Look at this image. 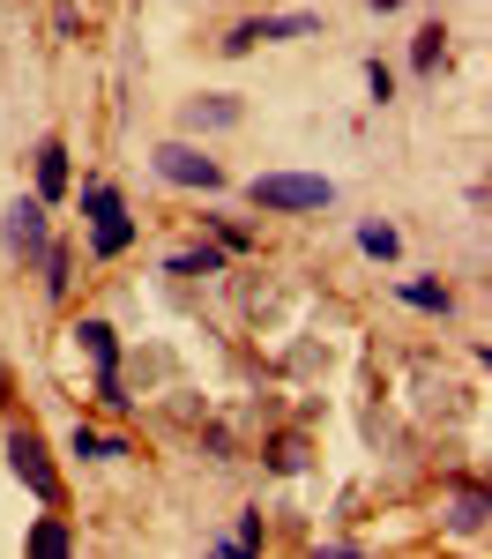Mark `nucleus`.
Wrapping results in <instances>:
<instances>
[{"label":"nucleus","instance_id":"obj_1","mask_svg":"<svg viewBox=\"0 0 492 559\" xmlns=\"http://www.w3.org/2000/svg\"><path fill=\"white\" fill-rule=\"evenodd\" d=\"M254 210L268 216H299V210H328L336 202V179H321V173H254Z\"/></svg>","mask_w":492,"mask_h":559},{"label":"nucleus","instance_id":"obj_2","mask_svg":"<svg viewBox=\"0 0 492 559\" xmlns=\"http://www.w3.org/2000/svg\"><path fill=\"white\" fill-rule=\"evenodd\" d=\"M8 471H15V485H23L38 508H60V471H52V448H45L31 426H8Z\"/></svg>","mask_w":492,"mask_h":559},{"label":"nucleus","instance_id":"obj_3","mask_svg":"<svg viewBox=\"0 0 492 559\" xmlns=\"http://www.w3.org/2000/svg\"><path fill=\"white\" fill-rule=\"evenodd\" d=\"M75 344L89 350V366H97V403H112V411H128L134 395H120V336H112V321H75Z\"/></svg>","mask_w":492,"mask_h":559},{"label":"nucleus","instance_id":"obj_4","mask_svg":"<svg viewBox=\"0 0 492 559\" xmlns=\"http://www.w3.org/2000/svg\"><path fill=\"white\" fill-rule=\"evenodd\" d=\"M149 165H157V179H172V187H202V194H217V187H224V165H217V157H202L194 142H157Z\"/></svg>","mask_w":492,"mask_h":559},{"label":"nucleus","instance_id":"obj_5","mask_svg":"<svg viewBox=\"0 0 492 559\" xmlns=\"http://www.w3.org/2000/svg\"><path fill=\"white\" fill-rule=\"evenodd\" d=\"M0 239H8V254H15V261H38V254H45L52 224H45V202H38V194H15V202H8V216H0Z\"/></svg>","mask_w":492,"mask_h":559},{"label":"nucleus","instance_id":"obj_6","mask_svg":"<svg viewBox=\"0 0 492 559\" xmlns=\"http://www.w3.org/2000/svg\"><path fill=\"white\" fill-rule=\"evenodd\" d=\"M239 120H247V105L231 90H202V97L179 105V128L187 134H224V128H239Z\"/></svg>","mask_w":492,"mask_h":559},{"label":"nucleus","instance_id":"obj_7","mask_svg":"<svg viewBox=\"0 0 492 559\" xmlns=\"http://www.w3.org/2000/svg\"><path fill=\"white\" fill-rule=\"evenodd\" d=\"M447 530L470 537V545L492 530V492H485V485H455V500H447Z\"/></svg>","mask_w":492,"mask_h":559},{"label":"nucleus","instance_id":"obj_8","mask_svg":"<svg viewBox=\"0 0 492 559\" xmlns=\"http://www.w3.org/2000/svg\"><path fill=\"white\" fill-rule=\"evenodd\" d=\"M68 179H75V173H68V142L45 134V142H38V202H45V210L68 194Z\"/></svg>","mask_w":492,"mask_h":559},{"label":"nucleus","instance_id":"obj_9","mask_svg":"<svg viewBox=\"0 0 492 559\" xmlns=\"http://www.w3.org/2000/svg\"><path fill=\"white\" fill-rule=\"evenodd\" d=\"M128 247H134V216L128 210H112V216L89 224V254H97V261H120Z\"/></svg>","mask_w":492,"mask_h":559},{"label":"nucleus","instance_id":"obj_10","mask_svg":"<svg viewBox=\"0 0 492 559\" xmlns=\"http://www.w3.org/2000/svg\"><path fill=\"white\" fill-rule=\"evenodd\" d=\"M38 269H45V299H68V292H75V254H68L60 239H45Z\"/></svg>","mask_w":492,"mask_h":559},{"label":"nucleus","instance_id":"obj_11","mask_svg":"<svg viewBox=\"0 0 492 559\" xmlns=\"http://www.w3.org/2000/svg\"><path fill=\"white\" fill-rule=\"evenodd\" d=\"M396 299L403 306H418V313H455V292H447V284H425V276H410V284H396Z\"/></svg>","mask_w":492,"mask_h":559},{"label":"nucleus","instance_id":"obj_12","mask_svg":"<svg viewBox=\"0 0 492 559\" xmlns=\"http://www.w3.org/2000/svg\"><path fill=\"white\" fill-rule=\"evenodd\" d=\"M254 45H268V15H239V23L217 38V52H231V60H239V52H254Z\"/></svg>","mask_w":492,"mask_h":559},{"label":"nucleus","instance_id":"obj_13","mask_svg":"<svg viewBox=\"0 0 492 559\" xmlns=\"http://www.w3.org/2000/svg\"><path fill=\"white\" fill-rule=\"evenodd\" d=\"M217 269H224V247H179L165 261V276H217Z\"/></svg>","mask_w":492,"mask_h":559},{"label":"nucleus","instance_id":"obj_14","mask_svg":"<svg viewBox=\"0 0 492 559\" xmlns=\"http://www.w3.org/2000/svg\"><path fill=\"white\" fill-rule=\"evenodd\" d=\"M68 455H83V463H112V455H128V440H105V432L75 426V432H68Z\"/></svg>","mask_w":492,"mask_h":559},{"label":"nucleus","instance_id":"obj_15","mask_svg":"<svg viewBox=\"0 0 492 559\" xmlns=\"http://www.w3.org/2000/svg\"><path fill=\"white\" fill-rule=\"evenodd\" d=\"M441 60H447V31H441V23H425V31L410 38V68H418V75H433Z\"/></svg>","mask_w":492,"mask_h":559},{"label":"nucleus","instance_id":"obj_16","mask_svg":"<svg viewBox=\"0 0 492 559\" xmlns=\"http://www.w3.org/2000/svg\"><path fill=\"white\" fill-rule=\"evenodd\" d=\"M23 545H31V552H38V559H60V552H75V537H68V522H60V515H45L38 530L23 537Z\"/></svg>","mask_w":492,"mask_h":559},{"label":"nucleus","instance_id":"obj_17","mask_svg":"<svg viewBox=\"0 0 492 559\" xmlns=\"http://www.w3.org/2000/svg\"><path fill=\"white\" fill-rule=\"evenodd\" d=\"M358 247H365L373 261H396L403 254V231H396V224H358Z\"/></svg>","mask_w":492,"mask_h":559},{"label":"nucleus","instance_id":"obj_18","mask_svg":"<svg viewBox=\"0 0 492 559\" xmlns=\"http://www.w3.org/2000/svg\"><path fill=\"white\" fill-rule=\"evenodd\" d=\"M112 210H128V202H120V187H112V179H83V216H89V224H97V216H112Z\"/></svg>","mask_w":492,"mask_h":559},{"label":"nucleus","instance_id":"obj_19","mask_svg":"<svg viewBox=\"0 0 492 559\" xmlns=\"http://www.w3.org/2000/svg\"><path fill=\"white\" fill-rule=\"evenodd\" d=\"M268 463H276L284 477H291V471H307V440H299V432H284V440H268Z\"/></svg>","mask_w":492,"mask_h":559},{"label":"nucleus","instance_id":"obj_20","mask_svg":"<svg viewBox=\"0 0 492 559\" xmlns=\"http://www.w3.org/2000/svg\"><path fill=\"white\" fill-rule=\"evenodd\" d=\"M276 38H321V15H268V45Z\"/></svg>","mask_w":492,"mask_h":559},{"label":"nucleus","instance_id":"obj_21","mask_svg":"<svg viewBox=\"0 0 492 559\" xmlns=\"http://www.w3.org/2000/svg\"><path fill=\"white\" fill-rule=\"evenodd\" d=\"M231 545H239V552H262V545H268V522H262V508H247V515H239V537H231Z\"/></svg>","mask_w":492,"mask_h":559},{"label":"nucleus","instance_id":"obj_22","mask_svg":"<svg viewBox=\"0 0 492 559\" xmlns=\"http://www.w3.org/2000/svg\"><path fill=\"white\" fill-rule=\"evenodd\" d=\"M209 231H217L224 254H247V247H254V231H239V224H224V216H209Z\"/></svg>","mask_w":492,"mask_h":559},{"label":"nucleus","instance_id":"obj_23","mask_svg":"<svg viewBox=\"0 0 492 559\" xmlns=\"http://www.w3.org/2000/svg\"><path fill=\"white\" fill-rule=\"evenodd\" d=\"M365 90H373V105H388V97H396V75H388L381 60H365Z\"/></svg>","mask_w":492,"mask_h":559}]
</instances>
